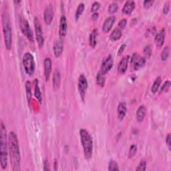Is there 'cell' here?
Masks as SVG:
<instances>
[{"label": "cell", "mask_w": 171, "mask_h": 171, "mask_svg": "<svg viewBox=\"0 0 171 171\" xmlns=\"http://www.w3.org/2000/svg\"><path fill=\"white\" fill-rule=\"evenodd\" d=\"M61 83V75L59 71L56 70L53 76V88L54 90H57L60 88Z\"/></svg>", "instance_id": "obj_21"}, {"label": "cell", "mask_w": 171, "mask_h": 171, "mask_svg": "<svg viewBox=\"0 0 171 171\" xmlns=\"http://www.w3.org/2000/svg\"><path fill=\"white\" fill-rule=\"evenodd\" d=\"M97 34H98V31L97 29H94V30L91 32L89 36V43H90V46L92 48H95L96 43H97Z\"/></svg>", "instance_id": "obj_23"}, {"label": "cell", "mask_w": 171, "mask_h": 171, "mask_svg": "<svg viewBox=\"0 0 171 171\" xmlns=\"http://www.w3.org/2000/svg\"><path fill=\"white\" fill-rule=\"evenodd\" d=\"M170 86V82L169 80L166 81L164 83V84L162 86V87H161L160 90V94L163 93V92H167L168 90L169 89Z\"/></svg>", "instance_id": "obj_34"}, {"label": "cell", "mask_w": 171, "mask_h": 171, "mask_svg": "<svg viewBox=\"0 0 171 171\" xmlns=\"http://www.w3.org/2000/svg\"><path fill=\"white\" fill-rule=\"evenodd\" d=\"M100 8V3L98 2H94L93 3H92L91 12L94 13L97 12V11Z\"/></svg>", "instance_id": "obj_36"}, {"label": "cell", "mask_w": 171, "mask_h": 171, "mask_svg": "<svg viewBox=\"0 0 171 171\" xmlns=\"http://www.w3.org/2000/svg\"><path fill=\"white\" fill-rule=\"evenodd\" d=\"M146 114V108L145 106L142 105L138 108L136 111V119L139 123L143 122L145 118Z\"/></svg>", "instance_id": "obj_20"}, {"label": "cell", "mask_w": 171, "mask_h": 171, "mask_svg": "<svg viewBox=\"0 0 171 171\" xmlns=\"http://www.w3.org/2000/svg\"><path fill=\"white\" fill-rule=\"evenodd\" d=\"M113 65H114L113 58H112L111 55H109L106 58V59H104L103 62H102L100 72L102 73V74L106 75L107 73H108L112 69V68L113 67Z\"/></svg>", "instance_id": "obj_10"}, {"label": "cell", "mask_w": 171, "mask_h": 171, "mask_svg": "<svg viewBox=\"0 0 171 171\" xmlns=\"http://www.w3.org/2000/svg\"><path fill=\"white\" fill-rule=\"evenodd\" d=\"M169 11V6H168V5H165L164 7V9H163V13L164 14H167L168 13Z\"/></svg>", "instance_id": "obj_42"}, {"label": "cell", "mask_w": 171, "mask_h": 171, "mask_svg": "<svg viewBox=\"0 0 171 171\" xmlns=\"http://www.w3.org/2000/svg\"><path fill=\"white\" fill-rule=\"evenodd\" d=\"M137 152V146L135 144H133L130 148L129 153H128V158H131L134 156Z\"/></svg>", "instance_id": "obj_32"}, {"label": "cell", "mask_w": 171, "mask_h": 171, "mask_svg": "<svg viewBox=\"0 0 171 171\" xmlns=\"http://www.w3.org/2000/svg\"><path fill=\"white\" fill-rule=\"evenodd\" d=\"M19 23L20 30L23 33V35L25 36L30 42H33V33L30 28V24H29L27 19L24 18L23 16H21L20 18H19Z\"/></svg>", "instance_id": "obj_6"}, {"label": "cell", "mask_w": 171, "mask_h": 171, "mask_svg": "<svg viewBox=\"0 0 171 171\" xmlns=\"http://www.w3.org/2000/svg\"><path fill=\"white\" fill-rule=\"evenodd\" d=\"M126 104L125 102H121L118 104V110H117V114H118V118L119 120L122 121L126 116Z\"/></svg>", "instance_id": "obj_18"}, {"label": "cell", "mask_w": 171, "mask_h": 171, "mask_svg": "<svg viewBox=\"0 0 171 171\" xmlns=\"http://www.w3.org/2000/svg\"><path fill=\"white\" fill-rule=\"evenodd\" d=\"M98 16H99L98 13V12H94V13H93V14H92V19H94V20H96V19L98 18Z\"/></svg>", "instance_id": "obj_43"}, {"label": "cell", "mask_w": 171, "mask_h": 171, "mask_svg": "<svg viewBox=\"0 0 171 171\" xmlns=\"http://www.w3.org/2000/svg\"><path fill=\"white\" fill-rule=\"evenodd\" d=\"M144 58L145 59H148L152 54V46L150 45L146 46L144 49Z\"/></svg>", "instance_id": "obj_29"}, {"label": "cell", "mask_w": 171, "mask_h": 171, "mask_svg": "<svg viewBox=\"0 0 171 171\" xmlns=\"http://www.w3.org/2000/svg\"><path fill=\"white\" fill-rule=\"evenodd\" d=\"M88 86V81L86 76L84 74H81L79 76V78H78V91H79V94L81 96V98L83 101H84Z\"/></svg>", "instance_id": "obj_7"}, {"label": "cell", "mask_w": 171, "mask_h": 171, "mask_svg": "<svg viewBox=\"0 0 171 171\" xmlns=\"http://www.w3.org/2000/svg\"><path fill=\"white\" fill-rule=\"evenodd\" d=\"M0 133H1V167L2 169H6L8 166V139L6 129L3 122L1 123V129H0Z\"/></svg>", "instance_id": "obj_4"}, {"label": "cell", "mask_w": 171, "mask_h": 171, "mask_svg": "<svg viewBox=\"0 0 171 171\" xmlns=\"http://www.w3.org/2000/svg\"><path fill=\"white\" fill-rule=\"evenodd\" d=\"M23 65L26 74L30 76L33 74L36 69V65L33 56L31 53L26 52L24 53L23 57Z\"/></svg>", "instance_id": "obj_5"}, {"label": "cell", "mask_w": 171, "mask_h": 171, "mask_svg": "<svg viewBox=\"0 0 171 171\" xmlns=\"http://www.w3.org/2000/svg\"><path fill=\"white\" fill-rule=\"evenodd\" d=\"M116 18L114 16H110L107 18L103 23V26H102V31L104 33L109 32L112 29V26L114 25L115 22Z\"/></svg>", "instance_id": "obj_14"}, {"label": "cell", "mask_w": 171, "mask_h": 171, "mask_svg": "<svg viewBox=\"0 0 171 171\" xmlns=\"http://www.w3.org/2000/svg\"><path fill=\"white\" fill-rule=\"evenodd\" d=\"M34 27H35V33L36 36V40L40 48H42L44 43V38L43 36V32L41 24L38 18L34 19Z\"/></svg>", "instance_id": "obj_8"}, {"label": "cell", "mask_w": 171, "mask_h": 171, "mask_svg": "<svg viewBox=\"0 0 171 171\" xmlns=\"http://www.w3.org/2000/svg\"><path fill=\"white\" fill-rule=\"evenodd\" d=\"M135 2L132 0H128L126 1L124 3V6L123 8V13H124L126 15H130L133 13L134 9L135 8Z\"/></svg>", "instance_id": "obj_17"}, {"label": "cell", "mask_w": 171, "mask_h": 171, "mask_svg": "<svg viewBox=\"0 0 171 171\" xmlns=\"http://www.w3.org/2000/svg\"><path fill=\"white\" fill-rule=\"evenodd\" d=\"M34 86H35V88H34V96H35V97L39 101V102H40V103H42V96L40 92V87H39V84H38V80L35 79V80H34Z\"/></svg>", "instance_id": "obj_22"}, {"label": "cell", "mask_w": 171, "mask_h": 171, "mask_svg": "<svg viewBox=\"0 0 171 171\" xmlns=\"http://www.w3.org/2000/svg\"><path fill=\"white\" fill-rule=\"evenodd\" d=\"M2 21L5 46H6L7 50H9L12 49V30L8 13L6 11H4L2 13Z\"/></svg>", "instance_id": "obj_3"}, {"label": "cell", "mask_w": 171, "mask_h": 171, "mask_svg": "<svg viewBox=\"0 0 171 171\" xmlns=\"http://www.w3.org/2000/svg\"><path fill=\"white\" fill-rule=\"evenodd\" d=\"M53 53H54V55L56 58L60 57L62 53V52L63 50V40L59 39L55 42L54 45H53Z\"/></svg>", "instance_id": "obj_12"}, {"label": "cell", "mask_w": 171, "mask_h": 171, "mask_svg": "<svg viewBox=\"0 0 171 171\" xmlns=\"http://www.w3.org/2000/svg\"><path fill=\"white\" fill-rule=\"evenodd\" d=\"M84 8H85V6L83 3H80L79 5H78L76 12V14H75V18L76 20H78V19H79L80 16L82 14L83 12H84Z\"/></svg>", "instance_id": "obj_28"}, {"label": "cell", "mask_w": 171, "mask_h": 171, "mask_svg": "<svg viewBox=\"0 0 171 171\" xmlns=\"http://www.w3.org/2000/svg\"><path fill=\"white\" fill-rule=\"evenodd\" d=\"M130 57L129 56H126L123 57L119 63L118 66V71L120 74H124L126 72L127 68H128V64L129 62Z\"/></svg>", "instance_id": "obj_16"}, {"label": "cell", "mask_w": 171, "mask_h": 171, "mask_svg": "<svg viewBox=\"0 0 171 171\" xmlns=\"http://www.w3.org/2000/svg\"><path fill=\"white\" fill-rule=\"evenodd\" d=\"M161 82H162V78H161V77L160 76H158L155 80L154 82L153 83V85L152 86V89H151V91H152L153 94H155L156 92L158 90L161 84Z\"/></svg>", "instance_id": "obj_26"}, {"label": "cell", "mask_w": 171, "mask_h": 171, "mask_svg": "<svg viewBox=\"0 0 171 171\" xmlns=\"http://www.w3.org/2000/svg\"><path fill=\"white\" fill-rule=\"evenodd\" d=\"M169 55V48L168 47H166L164 48V50L161 53V60L163 61H166L167 60V58Z\"/></svg>", "instance_id": "obj_33"}, {"label": "cell", "mask_w": 171, "mask_h": 171, "mask_svg": "<svg viewBox=\"0 0 171 171\" xmlns=\"http://www.w3.org/2000/svg\"><path fill=\"white\" fill-rule=\"evenodd\" d=\"M122 36V31L118 29V28L114 29V30L112 31V32L110 33V38L112 41H116L120 39Z\"/></svg>", "instance_id": "obj_25"}, {"label": "cell", "mask_w": 171, "mask_h": 171, "mask_svg": "<svg viewBox=\"0 0 171 171\" xmlns=\"http://www.w3.org/2000/svg\"><path fill=\"white\" fill-rule=\"evenodd\" d=\"M97 84L100 87H104L105 84V75L102 74L100 72L98 73L96 76Z\"/></svg>", "instance_id": "obj_27"}, {"label": "cell", "mask_w": 171, "mask_h": 171, "mask_svg": "<svg viewBox=\"0 0 171 171\" xmlns=\"http://www.w3.org/2000/svg\"><path fill=\"white\" fill-rule=\"evenodd\" d=\"M53 18V9L51 5L48 6L44 11V13H43V18H44V22L47 24L49 25L52 22V19Z\"/></svg>", "instance_id": "obj_11"}, {"label": "cell", "mask_w": 171, "mask_h": 171, "mask_svg": "<svg viewBox=\"0 0 171 171\" xmlns=\"http://www.w3.org/2000/svg\"><path fill=\"white\" fill-rule=\"evenodd\" d=\"M118 9V4L116 2H112L110 4L108 7V12L110 13H114L117 12Z\"/></svg>", "instance_id": "obj_31"}, {"label": "cell", "mask_w": 171, "mask_h": 171, "mask_svg": "<svg viewBox=\"0 0 171 171\" xmlns=\"http://www.w3.org/2000/svg\"><path fill=\"white\" fill-rule=\"evenodd\" d=\"M154 3L153 0H146V1H144L143 4H144V8L146 9H148L150 8L153 6V4Z\"/></svg>", "instance_id": "obj_38"}, {"label": "cell", "mask_w": 171, "mask_h": 171, "mask_svg": "<svg viewBox=\"0 0 171 171\" xmlns=\"http://www.w3.org/2000/svg\"><path fill=\"white\" fill-rule=\"evenodd\" d=\"M166 143H167L168 149L170 150V134H168L167 136V138H166Z\"/></svg>", "instance_id": "obj_41"}, {"label": "cell", "mask_w": 171, "mask_h": 171, "mask_svg": "<svg viewBox=\"0 0 171 171\" xmlns=\"http://www.w3.org/2000/svg\"><path fill=\"white\" fill-rule=\"evenodd\" d=\"M8 148L9 158L13 170H20L21 156L19 152L18 136L14 132H11L8 136Z\"/></svg>", "instance_id": "obj_1"}, {"label": "cell", "mask_w": 171, "mask_h": 171, "mask_svg": "<svg viewBox=\"0 0 171 171\" xmlns=\"http://www.w3.org/2000/svg\"><path fill=\"white\" fill-rule=\"evenodd\" d=\"M164 38H165V33L164 30H162L161 32H158L156 35L154 41L156 44V46H157L158 48L163 46L164 42Z\"/></svg>", "instance_id": "obj_19"}, {"label": "cell", "mask_w": 171, "mask_h": 171, "mask_svg": "<svg viewBox=\"0 0 171 171\" xmlns=\"http://www.w3.org/2000/svg\"><path fill=\"white\" fill-rule=\"evenodd\" d=\"M67 19L65 16H62L60 22V28H59V34L62 39L64 38L66 35L67 32Z\"/></svg>", "instance_id": "obj_13"}, {"label": "cell", "mask_w": 171, "mask_h": 171, "mask_svg": "<svg viewBox=\"0 0 171 171\" xmlns=\"http://www.w3.org/2000/svg\"><path fill=\"white\" fill-rule=\"evenodd\" d=\"M52 63L50 58H46L44 60V75L46 82L50 79V76L52 72Z\"/></svg>", "instance_id": "obj_15"}, {"label": "cell", "mask_w": 171, "mask_h": 171, "mask_svg": "<svg viewBox=\"0 0 171 171\" xmlns=\"http://www.w3.org/2000/svg\"><path fill=\"white\" fill-rule=\"evenodd\" d=\"M146 63V59L141 57L137 53H134L131 58V66L134 70H138L143 68Z\"/></svg>", "instance_id": "obj_9"}, {"label": "cell", "mask_w": 171, "mask_h": 171, "mask_svg": "<svg viewBox=\"0 0 171 171\" xmlns=\"http://www.w3.org/2000/svg\"><path fill=\"white\" fill-rule=\"evenodd\" d=\"M81 143L84 150V158L86 160L92 158L93 154V140L90 134L85 129L80 130Z\"/></svg>", "instance_id": "obj_2"}, {"label": "cell", "mask_w": 171, "mask_h": 171, "mask_svg": "<svg viewBox=\"0 0 171 171\" xmlns=\"http://www.w3.org/2000/svg\"><path fill=\"white\" fill-rule=\"evenodd\" d=\"M43 170H50V164H49V163L48 160H45L44 163H43Z\"/></svg>", "instance_id": "obj_40"}, {"label": "cell", "mask_w": 171, "mask_h": 171, "mask_svg": "<svg viewBox=\"0 0 171 171\" xmlns=\"http://www.w3.org/2000/svg\"><path fill=\"white\" fill-rule=\"evenodd\" d=\"M14 2H15L16 3H20L21 2H20V1H15Z\"/></svg>", "instance_id": "obj_44"}, {"label": "cell", "mask_w": 171, "mask_h": 171, "mask_svg": "<svg viewBox=\"0 0 171 171\" xmlns=\"http://www.w3.org/2000/svg\"><path fill=\"white\" fill-rule=\"evenodd\" d=\"M26 98H27L28 104H30L32 100V84L30 81H27L26 82Z\"/></svg>", "instance_id": "obj_24"}, {"label": "cell", "mask_w": 171, "mask_h": 171, "mask_svg": "<svg viewBox=\"0 0 171 171\" xmlns=\"http://www.w3.org/2000/svg\"><path fill=\"white\" fill-rule=\"evenodd\" d=\"M146 169V162L144 160H141L140 163H139L137 168H136V170H141V171H144Z\"/></svg>", "instance_id": "obj_35"}, {"label": "cell", "mask_w": 171, "mask_h": 171, "mask_svg": "<svg viewBox=\"0 0 171 171\" xmlns=\"http://www.w3.org/2000/svg\"><path fill=\"white\" fill-rule=\"evenodd\" d=\"M126 45L125 44V43H124V44H123V45H121V46L120 47L119 50L118 51V56H120L122 53L124 52L125 48H126Z\"/></svg>", "instance_id": "obj_39"}, {"label": "cell", "mask_w": 171, "mask_h": 171, "mask_svg": "<svg viewBox=\"0 0 171 171\" xmlns=\"http://www.w3.org/2000/svg\"><path fill=\"white\" fill-rule=\"evenodd\" d=\"M108 170H120L118 163L114 160H110L108 164Z\"/></svg>", "instance_id": "obj_30"}, {"label": "cell", "mask_w": 171, "mask_h": 171, "mask_svg": "<svg viewBox=\"0 0 171 171\" xmlns=\"http://www.w3.org/2000/svg\"><path fill=\"white\" fill-rule=\"evenodd\" d=\"M126 19L125 18H123L118 23V28L120 29V30H124V29L125 28L126 26Z\"/></svg>", "instance_id": "obj_37"}]
</instances>
